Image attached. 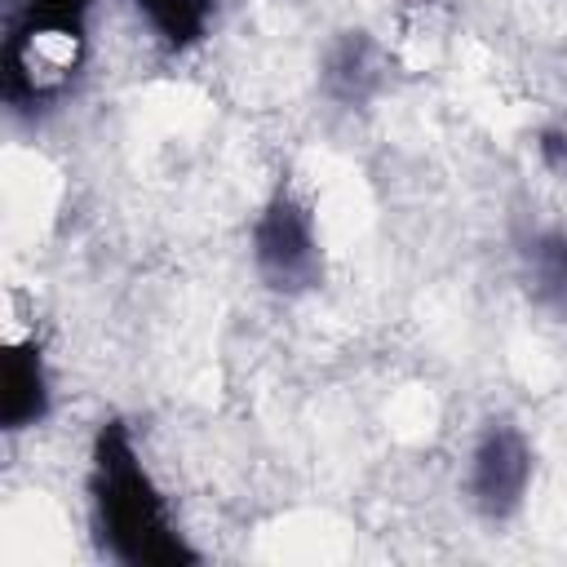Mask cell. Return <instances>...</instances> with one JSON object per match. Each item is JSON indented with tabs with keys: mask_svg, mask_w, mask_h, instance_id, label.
Masks as SVG:
<instances>
[{
	"mask_svg": "<svg viewBox=\"0 0 567 567\" xmlns=\"http://www.w3.org/2000/svg\"><path fill=\"white\" fill-rule=\"evenodd\" d=\"M93 509L102 540L124 563H190L195 554L168 523L159 492L151 487L124 425H106L93 443Z\"/></svg>",
	"mask_w": 567,
	"mask_h": 567,
	"instance_id": "obj_1",
	"label": "cell"
},
{
	"mask_svg": "<svg viewBox=\"0 0 567 567\" xmlns=\"http://www.w3.org/2000/svg\"><path fill=\"white\" fill-rule=\"evenodd\" d=\"M89 0H31L4 40V93L18 106L53 102L84 58Z\"/></svg>",
	"mask_w": 567,
	"mask_h": 567,
	"instance_id": "obj_2",
	"label": "cell"
},
{
	"mask_svg": "<svg viewBox=\"0 0 567 567\" xmlns=\"http://www.w3.org/2000/svg\"><path fill=\"white\" fill-rule=\"evenodd\" d=\"M252 266L275 292H306L319 284V235L310 208L292 190H275L252 226Z\"/></svg>",
	"mask_w": 567,
	"mask_h": 567,
	"instance_id": "obj_3",
	"label": "cell"
},
{
	"mask_svg": "<svg viewBox=\"0 0 567 567\" xmlns=\"http://www.w3.org/2000/svg\"><path fill=\"white\" fill-rule=\"evenodd\" d=\"M527 483H532V447L523 430L509 421H492L470 452V470H465L470 505L483 518H509L523 505Z\"/></svg>",
	"mask_w": 567,
	"mask_h": 567,
	"instance_id": "obj_4",
	"label": "cell"
},
{
	"mask_svg": "<svg viewBox=\"0 0 567 567\" xmlns=\"http://www.w3.org/2000/svg\"><path fill=\"white\" fill-rule=\"evenodd\" d=\"M518 261H523L527 297L540 310L567 319V230H558V226L532 230L518 248Z\"/></svg>",
	"mask_w": 567,
	"mask_h": 567,
	"instance_id": "obj_5",
	"label": "cell"
},
{
	"mask_svg": "<svg viewBox=\"0 0 567 567\" xmlns=\"http://www.w3.org/2000/svg\"><path fill=\"white\" fill-rule=\"evenodd\" d=\"M49 412V381L35 346H9L0 377V416L9 430H27Z\"/></svg>",
	"mask_w": 567,
	"mask_h": 567,
	"instance_id": "obj_6",
	"label": "cell"
},
{
	"mask_svg": "<svg viewBox=\"0 0 567 567\" xmlns=\"http://www.w3.org/2000/svg\"><path fill=\"white\" fill-rule=\"evenodd\" d=\"M323 84L337 102H363L377 84V49L363 31L341 35L328 49V66H323Z\"/></svg>",
	"mask_w": 567,
	"mask_h": 567,
	"instance_id": "obj_7",
	"label": "cell"
},
{
	"mask_svg": "<svg viewBox=\"0 0 567 567\" xmlns=\"http://www.w3.org/2000/svg\"><path fill=\"white\" fill-rule=\"evenodd\" d=\"M137 4L168 44H190L204 31L208 13L217 9V0H137Z\"/></svg>",
	"mask_w": 567,
	"mask_h": 567,
	"instance_id": "obj_8",
	"label": "cell"
},
{
	"mask_svg": "<svg viewBox=\"0 0 567 567\" xmlns=\"http://www.w3.org/2000/svg\"><path fill=\"white\" fill-rule=\"evenodd\" d=\"M536 155H540L545 168L567 177V128H540L536 133Z\"/></svg>",
	"mask_w": 567,
	"mask_h": 567,
	"instance_id": "obj_9",
	"label": "cell"
}]
</instances>
